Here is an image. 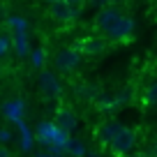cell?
<instances>
[{
  "label": "cell",
  "instance_id": "1",
  "mask_svg": "<svg viewBox=\"0 0 157 157\" xmlns=\"http://www.w3.org/2000/svg\"><path fill=\"white\" fill-rule=\"evenodd\" d=\"M136 141H139L136 132H134V129H129V127H123L120 132L116 134V136L111 139V143H109L106 148H109V150H111L116 157H127L129 152L134 150Z\"/></svg>",
  "mask_w": 157,
  "mask_h": 157
},
{
  "label": "cell",
  "instance_id": "2",
  "mask_svg": "<svg viewBox=\"0 0 157 157\" xmlns=\"http://www.w3.org/2000/svg\"><path fill=\"white\" fill-rule=\"evenodd\" d=\"M134 28H136V23H134L132 16H120V19L116 21V25L111 28V33L106 35L111 42H129V39L134 37Z\"/></svg>",
  "mask_w": 157,
  "mask_h": 157
},
{
  "label": "cell",
  "instance_id": "3",
  "mask_svg": "<svg viewBox=\"0 0 157 157\" xmlns=\"http://www.w3.org/2000/svg\"><path fill=\"white\" fill-rule=\"evenodd\" d=\"M78 65H81V53L74 46L63 49V51L56 53V67L60 72H74V69H78Z\"/></svg>",
  "mask_w": 157,
  "mask_h": 157
},
{
  "label": "cell",
  "instance_id": "4",
  "mask_svg": "<svg viewBox=\"0 0 157 157\" xmlns=\"http://www.w3.org/2000/svg\"><path fill=\"white\" fill-rule=\"evenodd\" d=\"M39 90L44 95H49V97H60L63 95V83L58 81V76H56L53 72H49V69H39Z\"/></svg>",
  "mask_w": 157,
  "mask_h": 157
},
{
  "label": "cell",
  "instance_id": "5",
  "mask_svg": "<svg viewBox=\"0 0 157 157\" xmlns=\"http://www.w3.org/2000/svg\"><path fill=\"white\" fill-rule=\"evenodd\" d=\"M78 14H81V12H76L74 7H69L65 0H56V2L49 5V16L53 21H58V23H69V21H74Z\"/></svg>",
  "mask_w": 157,
  "mask_h": 157
},
{
  "label": "cell",
  "instance_id": "6",
  "mask_svg": "<svg viewBox=\"0 0 157 157\" xmlns=\"http://www.w3.org/2000/svg\"><path fill=\"white\" fill-rule=\"evenodd\" d=\"M120 16H123V14H120V10H118V7H111V5H109V7H104V10L97 12V16H95V25H97L104 35H109V33H111V28L116 25V21L120 19Z\"/></svg>",
  "mask_w": 157,
  "mask_h": 157
},
{
  "label": "cell",
  "instance_id": "7",
  "mask_svg": "<svg viewBox=\"0 0 157 157\" xmlns=\"http://www.w3.org/2000/svg\"><path fill=\"white\" fill-rule=\"evenodd\" d=\"M2 116H5L10 123L19 125L25 118V99L23 97H14V99H10V102H5L2 104Z\"/></svg>",
  "mask_w": 157,
  "mask_h": 157
},
{
  "label": "cell",
  "instance_id": "8",
  "mask_svg": "<svg viewBox=\"0 0 157 157\" xmlns=\"http://www.w3.org/2000/svg\"><path fill=\"white\" fill-rule=\"evenodd\" d=\"M53 123L58 125L60 129H65L67 134H72L74 129L78 127V118H76V113H74V109L58 106V109H56V120H53Z\"/></svg>",
  "mask_w": 157,
  "mask_h": 157
},
{
  "label": "cell",
  "instance_id": "9",
  "mask_svg": "<svg viewBox=\"0 0 157 157\" xmlns=\"http://www.w3.org/2000/svg\"><path fill=\"white\" fill-rule=\"evenodd\" d=\"M74 49H78V53L81 56H102V53H106V42L104 39H99V37H86V39H81Z\"/></svg>",
  "mask_w": 157,
  "mask_h": 157
},
{
  "label": "cell",
  "instance_id": "10",
  "mask_svg": "<svg viewBox=\"0 0 157 157\" xmlns=\"http://www.w3.org/2000/svg\"><path fill=\"white\" fill-rule=\"evenodd\" d=\"M56 123H51V120H42V123L35 127V141L39 143V146L49 148L51 143H53V136H56Z\"/></svg>",
  "mask_w": 157,
  "mask_h": 157
},
{
  "label": "cell",
  "instance_id": "11",
  "mask_svg": "<svg viewBox=\"0 0 157 157\" xmlns=\"http://www.w3.org/2000/svg\"><path fill=\"white\" fill-rule=\"evenodd\" d=\"M125 125H120L118 120H104L102 125H99L97 129H95V136H97V141L99 143H104V146H109L111 143V139L116 136L120 129H123Z\"/></svg>",
  "mask_w": 157,
  "mask_h": 157
},
{
  "label": "cell",
  "instance_id": "12",
  "mask_svg": "<svg viewBox=\"0 0 157 157\" xmlns=\"http://www.w3.org/2000/svg\"><path fill=\"white\" fill-rule=\"evenodd\" d=\"M16 127H19V148H21V152H33L35 143H37L35 141V132L25 125V120H21Z\"/></svg>",
  "mask_w": 157,
  "mask_h": 157
},
{
  "label": "cell",
  "instance_id": "13",
  "mask_svg": "<svg viewBox=\"0 0 157 157\" xmlns=\"http://www.w3.org/2000/svg\"><path fill=\"white\" fill-rule=\"evenodd\" d=\"M12 49H14V53L19 56V58H25V56H30V42H28V35H23V33L12 35Z\"/></svg>",
  "mask_w": 157,
  "mask_h": 157
},
{
  "label": "cell",
  "instance_id": "14",
  "mask_svg": "<svg viewBox=\"0 0 157 157\" xmlns=\"http://www.w3.org/2000/svg\"><path fill=\"white\" fill-rule=\"evenodd\" d=\"M86 146L81 141H78V139H72L69 136V141H67V146H65V155L67 157H86Z\"/></svg>",
  "mask_w": 157,
  "mask_h": 157
},
{
  "label": "cell",
  "instance_id": "15",
  "mask_svg": "<svg viewBox=\"0 0 157 157\" xmlns=\"http://www.w3.org/2000/svg\"><path fill=\"white\" fill-rule=\"evenodd\" d=\"M7 28L12 30V35H16V33H23V35H28V19H23V16H10L7 19Z\"/></svg>",
  "mask_w": 157,
  "mask_h": 157
},
{
  "label": "cell",
  "instance_id": "16",
  "mask_svg": "<svg viewBox=\"0 0 157 157\" xmlns=\"http://www.w3.org/2000/svg\"><path fill=\"white\" fill-rule=\"evenodd\" d=\"M30 65H33L35 69H44V65H46V51L42 49V46H37V49L30 51Z\"/></svg>",
  "mask_w": 157,
  "mask_h": 157
},
{
  "label": "cell",
  "instance_id": "17",
  "mask_svg": "<svg viewBox=\"0 0 157 157\" xmlns=\"http://www.w3.org/2000/svg\"><path fill=\"white\" fill-rule=\"evenodd\" d=\"M95 104H97V109L99 111H118V104H116V95H104V97H97L95 99Z\"/></svg>",
  "mask_w": 157,
  "mask_h": 157
},
{
  "label": "cell",
  "instance_id": "18",
  "mask_svg": "<svg viewBox=\"0 0 157 157\" xmlns=\"http://www.w3.org/2000/svg\"><path fill=\"white\" fill-rule=\"evenodd\" d=\"M143 102H146V106H157V83H150V86L146 88Z\"/></svg>",
  "mask_w": 157,
  "mask_h": 157
},
{
  "label": "cell",
  "instance_id": "19",
  "mask_svg": "<svg viewBox=\"0 0 157 157\" xmlns=\"http://www.w3.org/2000/svg\"><path fill=\"white\" fill-rule=\"evenodd\" d=\"M10 49H12V37L10 35H0V58L10 53Z\"/></svg>",
  "mask_w": 157,
  "mask_h": 157
},
{
  "label": "cell",
  "instance_id": "20",
  "mask_svg": "<svg viewBox=\"0 0 157 157\" xmlns=\"http://www.w3.org/2000/svg\"><path fill=\"white\" fill-rule=\"evenodd\" d=\"M14 141V134H12V129H0V146H7V143Z\"/></svg>",
  "mask_w": 157,
  "mask_h": 157
},
{
  "label": "cell",
  "instance_id": "21",
  "mask_svg": "<svg viewBox=\"0 0 157 157\" xmlns=\"http://www.w3.org/2000/svg\"><path fill=\"white\" fill-rule=\"evenodd\" d=\"M35 157H67L65 152H51V150H39L35 152Z\"/></svg>",
  "mask_w": 157,
  "mask_h": 157
},
{
  "label": "cell",
  "instance_id": "22",
  "mask_svg": "<svg viewBox=\"0 0 157 157\" xmlns=\"http://www.w3.org/2000/svg\"><path fill=\"white\" fill-rule=\"evenodd\" d=\"M86 2H88V5H93V7H109L111 5V0H86Z\"/></svg>",
  "mask_w": 157,
  "mask_h": 157
},
{
  "label": "cell",
  "instance_id": "23",
  "mask_svg": "<svg viewBox=\"0 0 157 157\" xmlns=\"http://www.w3.org/2000/svg\"><path fill=\"white\" fill-rule=\"evenodd\" d=\"M65 2H67L69 7H74V10H76V12H81V5H83L86 0H65Z\"/></svg>",
  "mask_w": 157,
  "mask_h": 157
},
{
  "label": "cell",
  "instance_id": "24",
  "mask_svg": "<svg viewBox=\"0 0 157 157\" xmlns=\"http://www.w3.org/2000/svg\"><path fill=\"white\" fill-rule=\"evenodd\" d=\"M0 157H12V152H10V150H7V148H5V146H0Z\"/></svg>",
  "mask_w": 157,
  "mask_h": 157
},
{
  "label": "cell",
  "instance_id": "25",
  "mask_svg": "<svg viewBox=\"0 0 157 157\" xmlns=\"http://www.w3.org/2000/svg\"><path fill=\"white\" fill-rule=\"evenodd\" d=\"M127 157H152V155H148V152H134V155H132V152H129Z\"/></svg>",
  "mask_w": 157,
  "mask_h": 157
},
{
  "label": "cell",
  "instance_id": "26",
  "mask_svg": "<svg viewBox=\"0 0 157 157\" xmlns=\"http://www.w3.org/2000/svg\"><path fill=\"white\" fill-rule=\"evenodd\" d=\"M86 157H102L99 152H86Z\"/></svg>",
  "mask_w": 157,
  "mask_h": 157
},
{
  "label": "cell",
  "instance_id": "27",
  "mask_svg": "<svg viewBox=\"0 0 157 157\" xmlns=\"http://www.w3.org/2000/svg\"><path fill=\"white\" fill-rule=\"evenodd\" d=\"M155 157H157V141H155Z\"/></svg>",
  "mask_w": 157,
  "mask_h": 157
},
{
  "label": "cell",
  "instance_id": "28",
  "mask_svg": "<svg viewBox=\"0 0 157 157\" xmlns=\"http://www.w3.org/2000/svg\"><path fill=\"white\" fill-rule=\"evenodd\" d=\"M46 2H49V5H51V2H56V0H46Z\"/></svg>",
  "mask_w": 157,
  "mask_h": 157
}]
</instances>
